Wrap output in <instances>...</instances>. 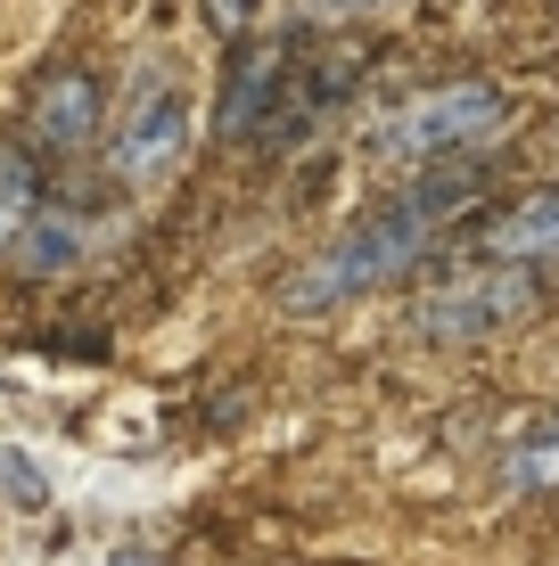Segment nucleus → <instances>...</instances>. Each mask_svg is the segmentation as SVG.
I'll return each mask as SVG.
<instances>
[{"mask_svg": "<svg viewBox=\"0 0 559 566\" xmlns=\"http://www.w3.org/2000/svg\"><path fill=\"white\" fill-rule=\"evenodd\" d=\"M477 189H486V165H453V172L412 181L395 206L362 213L345 239H330L313 263L297 271V280H288V312H338V304L371 296V287H395L403 271H412L436 239H445L453 213L477 206Z\"/></svg>", "mask_w": 559, "mask_h": 566, "instance_id": "f257e3e1", "label": "nucleus"}, {"mask_svg": "<svg viewBox=\"0 0 559 566\" xmlns=\"http://www.w3.org/2000/svg\"><path fill=\"white\" fill-rule=\"evenodd\" d=\"M503 124H510V91H503V83H445V91L403 99L395 115H379V124H371V156L412 165V172L460 165V156L486 148Z\"/></svg>", "mask_w": 559, "mask_h": 566, "instance_id": "f03ea898", "label": "nucleus"}, {"mask_svg": "<svg viewBox=\"0 0 559 566\" xmlns=\"http://www.w3.org/2000/svg\"><path fill=\"white\" fill-rule=\"evenodd\" d=\"M535 304H544V271L477 263V271H460V280H445V287L420 296L412 337L420 345H486V337H503V328H518Z\"/></svg>", "mask_w": 559, "mask_h": 566, "instance_id": "7ed1b4c3", "label": "nucleus"}, {"mask_svg": "<svg viewBox=\"0 0 559 566\" xmlns=\"http://www.w3.org/2000/svg\"><path fill=\"white\" fill-rule=\"evenodd\" d=\"M107 156H115V172H124L132 189H165L173 181V165L189 156V91H182V66L148 57V66L132 74Z\"/></svg>", "mask_w": 559, "mask_h": 566, "instance_id": "20e7f679", "label": "nucleus"}, {"mask_svg": "<svg viewBox=\"0 0 559 566\" xmlns=\"http://www.w3.org/2000/svg\"><path fill=\"white\" fill-rule=\"evenodd\" d=\"M354 83H362V50H304L297 42V57H288V74H280V99H272V115H263V132H256V148L313 140V132L354 99Z\"/></svg>", "mask_w": 559, "mask_h": 566, "instance_id": "39448f33", "label": "nucleus"}, {"mask_svg": "<svg viewBox=\"0 0 559 566\" xmlns=\"http://www.w3.org/2000/svg\"><path fill=\"white\" fill-rule=\"evenodd\" d=\"M100 107H107V91L91 66H50L25 83V132L42 148H91L100 140Z\"/></svg>", "mask_w": 559, "mask_h": 566, "instance_id": "423d86ee", "label": "nucleus"}, {"mask_svg": "<svg viewBox=\"0 0 559 566\" xmlns=\"http://www.w3.org/2000/svg\"><path fill=\"white\" fill-rule=\"evenodd\" d=\"M288 57H297V42H256V33L230 50L222 99H215V132H222V140H256V132H263V115H272V99H280Z\"/></svg>", "mask_w": 559, "mask_h": 566, "instance_id": "0eeeda50", "label": "nucleus"}, {"mask_svg": "<svg viewBox=\"0 0 559 566\" xmlns=\"http://www.w3.org/2000/svg\"><path fill=\"white\" fill-rule=\"evenodd\" d=\"M107 247V222L100 213H83V206H58L42 198L33 206V222H25V239H17V271H33V280H66V271H83L91 255Z\"/></svg>", "mask_w": 559, "mask_h": 566, "instance_id": "6e6552de", "label": "nucleus"}, {"mask_svg": "<svg viewBox=\"0 0 559 566\" xmlns=\"http://www.w3.org/2000/svg\"><path fill=\"white\" fill-rule=\"evenodd\" d=\"M486 255L494 263H527V271L559 263V189H535L518 213H503V222L486 230Z\"/></svg>", "mask_w": 559, "mask_h": 566, "instance_id": "1a4fd4ad", "label": "nucleus"}, {"mask_svg": "<svg viewBox=\"0 0 559 566\" xmlns=\"http://www.w3.org/2000/svg\"><path fill=\"white\" fill-rule=\"evenodd\" d=\"M33 206H42V181H33V156L0 148V255H17V239H25Z\"/></svg>", "mask_w": 559, "mask_h": 566, "instance_id": "9d476101", "label": "nucleus"}, {"mask_svg": "<svg viewBox=\"0 0 559 566\" xmlns=\"http://www.w3.org/2000/svg\"><path fill=\"white\" fill-rule=\"evenodd\" d=\"M503 484H510V493H559V419L503 460Z\"/></svg>", "mask_w": 559, "mask_h": 566, "instance_id": "9b49d317", "label": "nucleus"}, {"mask_svg": "<svg viewBox=\"0 0 559 566\" xmlns=\"http://www.w3.org/2000/svg\"><path fill=\"white\" fill-rule=\"evenodd\" d=\"M387 9H403V0H297L304 25H371V17H387Z\"/></svg>", "mask_w": 559, "mask_h": 566, "instance_id": "f8f14e48", "label": "nucleus"}, {"mask_svg": "<svg viewBox=\"0 0 559 566\" xmlns=\"http://www.w3.org/2000/svg\"><path fill=\"white\" fill-rule=\"evenodd\" d=\"M0 493H9L17 510H42V501H50V476H42L25 452H0Z\"/></svg>", "mask_w": 559, "mask_h": 566, "instance_id": "ddd939ff", "label": "nucleus"}, {"mask_svg": "<svg viewBox=\"0 0 559 566\" xmlns=\"http://www.w3.org/2000/svg\"><path fill=\"white\" fill-rule=\"evenodd\" d=\"M198 17L222 33V42H247V33L263 25V0H198Z\"/></svg>", "mask_w": 559, "mask_h": 566, "instance_id": "4468645a", "label": "nucleus"}, {"mask_svg": "<svg viewBox=\"0 0 559 566\" xmlns=\"http://www.w3.org/2000/svg\"><path fill=\"white\" fill-rule=\"evenodd\" d=\"M115 566H148V558H115Z\"/></svg>", "mask_w": 559, "mask_h": 566, "instance_id": "2eb2a0df", "label": "nucleus"}]
</instances>
